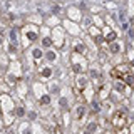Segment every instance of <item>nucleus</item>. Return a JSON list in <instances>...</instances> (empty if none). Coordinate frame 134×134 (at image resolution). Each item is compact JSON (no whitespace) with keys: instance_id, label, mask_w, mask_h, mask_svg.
<instances>
[{"instance_id":"7ed1b4c3","label":"nucleus","mask_w":134,"mask_h":134,"mask_svg":"<svg viewBox=\"0 0 134 134\" xmlns=\"http://www.w3.org/2000/svg\"><path fill=\"white\" fill-rule=\"evenodd\" d=\"M20 134H30V127H29L27 124L22 126V127H20Z\"/></svg>"},{"instance_id":"39448f33","label":"nucleus","mask_w":134,"mask_h":134,"mask_svg":"<svg viewBox=\"0 0 134 134\" xmlns=\"http://www.w3.org/2000/svg\"><path fill=\"white\" fill-rule=\"evenodd\" d=\"M81 134H91V132H89V131H84V132H81Z\"/></svg>"},{"instance_id":"f257e3e1","label":"nucleus","mask_w":134,"mask_h":134,"mask_svg":"<svg viewBox=\"0 0 134 134\" xmlns=\"http://www.w3.org/2000/svg\"><path fill=\"white\" fill-rule=\"evenodd\" d=\"M112 126L117 129H122L126 126V112L124 111H117L114 116H112Z\"/></svg>"},{"instance_id":"20e7f679","label":"nucleus","mask_w":134,"mask_h":134,"mask_svg":"<svg viewBox=\"0 0 134 134\" xmlns=\"http://www.w3.org/2000/svg\"><path fill=\"white\" fill-rule=\"evenodd\" d=\"M119 134H127V131H121V132H119Z\"/></svg>"},{"instance_id":"f03ea898","label":"nucleus","mask_w":134,"mask_h":134,"mask_svg":"<svg viewBox=\"0 0 134 134\" xmlns=\"http://www.w3.org/2000/svg\"><path fill=\"white\" fill-rule=\"evenodd\" d=\"M84 116H86V107H84V106H77V109H75V117H77V121H82Z\"/></svg>"}]
</instances>
